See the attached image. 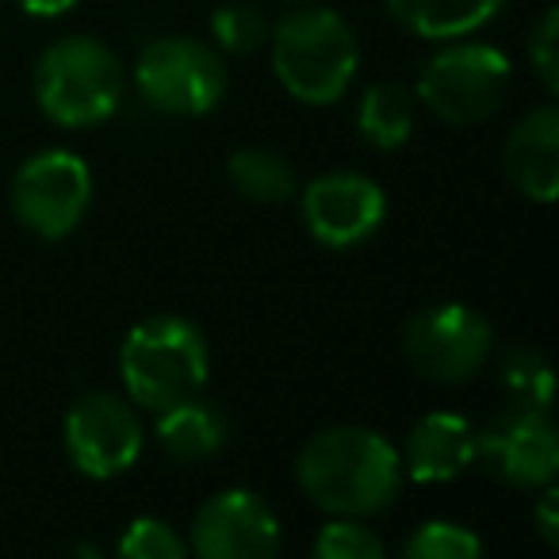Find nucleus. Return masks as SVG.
Segmentation results:
<instances>
[{
    "label": "nucleus",
    "instance_id": "13",
    "mask_svg": "<svg viewBox=\"0 0 559 559\" xmlns=\"http://www.w3.org/2000/svg\"><path fill=\"white\" fill-rule=\"evenodd\" d=\"M399 456H403V475L421 487L449 483L475 464V426L452 411H433L414 421Z\"/></svg>",
    "mask_w": 559,
    "mask_h": 559
},
{
    "label": "nucleus",
    "instance_id": "15",
    "mask_svg": "<svg viewBox=\"0 0 559 559\" xmlns=\"http://www.w3.org/2000/svg\"><path fill=\"white\" fill-rule=\"evenodd\" d=\"M154 437L177 464L211 460L226 444V418L215 403L192 395L154 414Z\"/></svg>",
    "mask_w": 559,
    "mask_h": 559
},
{
    "label": "nucleus",
    "instance_id": "8",
    "mask_svg": "<svg viewBox=\"0 0 559 559\" xmlns=\"http://www.w3.org/2000/svg\"><path fill=\"white\" fill-rule=\"evenodd\" d=\"M12 215L43 241L70 238L93 203V173L70 150H39L12 177Z\"/></svg>",
    "mask_w": 559,
    "mask_h": 559
},
{
    "label": "nucleus",
    "instance_id": "9",
    "mask_svg": "<svg viewBox=\"0 0 559 559\" xmlns=\"http://www.w3.org/2000/svg\"><path fill=\"white\" fill-rule=\"evenodd\" d=\"M139 406L111 391H88L66 414V452L85 479H116L142 456Z\"/></svg>",
    "mask_w": 559,
    "mask_h": 559
},
{
    "label": "nucleus",
    "instance_id": "18",
    "mask_svg": "<svg viewBox=\"0 0 559 559\" xmlns=\"http://www.w3.org/2000/svg\"><path fill=\"white\" fill-rule=\"evenodd\" d=\"M414 93L395 81H380L365 93L357 108V131L368 146L399 150L414 131Z\"/></svg>",
    "mask_w": 559,
    "mask_h": 559
},
{
    "label": "nucleus",
    "instance_id": "10",
    "mask_svg": "<svg viewBox=\"0 0 559 559\" xmlns=\"http://www.w3.org/2000/svg\"><path fill=\"white\" fill-rule=\"evenodd\" d=\"M475 464L513 490L548 487L559 472V433L551 414L521 406L495 414L487 426L475 429Z\"/></svg>",
    "mask_w": 559,
    "mask_h": 559
},
{
    "label": "nucleus",
    "instance_id": "16",
    "mask_svg": "<svg viewBox=\"0 0 559 559\" xmlns=\"http://www.w3.org/2000/svg\"><path fill=\"white\" fill-rule=\"evenodd\" d=\"M388 12L418 39H467L502 12L506 0H383Z\"/></svg>",
    "mask_w": 559,
    "mask_h": 559
},
{
    "label": "nucleus",
    "instance_id": "7",
    "mask_svg": "<svg viewBox=\"0 0 559 559\" xmlns=\"http://www.w3.org/2000/svg\"><path fill=\"white\" fill-rule=\"evenodd\" d=\"M403 357L421 380L460 388L495 357V330L467 304L421 307L403 330Z\"/></svg>",
    "mask_w": 559,
    "mask_h": 559
},
{
    "label": "nucleus",
    "instance_id": "21",
    "mask_svg": "<svg viewBox=\"0 0 559 559\" xmlns=\"http://www.w3.org/2000/svg\"><path fill=\"white\" fill-rule=\"evenodd\" d=\"M272 27L264 24V16L246 4V0H234V4H223V9L211 12V39H215L218 50H230V55H253L269 43Z\"/></svg>",
    "mask_w": 559,
    "mask_h": 559
},
{
    "label": "nucleus",
    "instance_id": "24",
    "mask_svg": "<svg viewBox=\"0 0 559 559\" xmlns=\"http://www.w3.org/2000/svg\"><path fill=\"white\" fill-rule=\"evenodd\" d=\"M528 62H533L540 85L551 96L559 93V12L544 9V16L536 20L533 35H528Z\"/></svg>",
    "mask_w": 559,
    "mask_h": 559
},
{
    "label": "nucleus",
    "instance_id": "27",
    "mask_svg": "<svg viewBox=\"0 0 559 559\" xmlns=\"http://www.w3.org/2000/svg\"><path fill=\"white\" fill-rule=\"evenodd\" d=\"M288 4H307V0H288Z\"/></svg>",
    "mask_w": 559,
    "mask_h": 559
},
{
    "label": "nucleus",
    "instance_id": "19",
    "mask_svg": "<svg viewBox=\"0 0 559 559\" xmlns=\"http://www.w3.org/2000/svg\"><path fill=\"white\" fill-rule=\"evenodd\" d=\"M498 383L510 406L521 411H540L551 414V399H556V380H551L548 360L528 345H513L498 360Z\"/></svg>",
    "mask_w": 559,
    "mask_h": 559
},
{
    "label": "nucleus",
    "instance_id": "11",
    "mask_svg": "<svg viewBox=\"0 0 559 559\" xmlns=\"http://www.w3.org/2000/svg\"><path fill=\"white\" fill-rule=\"evenodd\" d=\"M307 234L326 249L365 246L388 218V195L365 173H322L299 192Z\"/></svg>",
    "mask_w": 559,
    "mask_h": 559
},
{
    "label": "nucleus",
    "instance_id": "3",
    "mask_svg": "<svg viewBox=\"0 0 559 559\" xmlns=\"http://www.w3.org/2000/svg\"><path fill=\"white\" fill-rule=\"evenodd\" d=\"M127 93V73L116 50L93 35L50 43L35 62V100L55 127L88 131L108 123Z\"/></svg>",
    "mask_w": 559,
    "mask_h": 559
},
{
    "label": "nucleus",
    "instance_id": "22",
    "mask_svg": "<svg viewBox=\"0 0 559 559\" xmlns=\"http://www.w3.org/2000/svg\"><path fill=\"white\" fill-rule=\"evenodd\" d=\"M319 559H383V540L360 518H334L314 536Z\"/></svg>",
    "mask_w": 559,
    "mask_h": 559
},
{
    "label": "nucleus",
    "instance_id": "12",
    "mask_svg": "<svg viewBox=\"0 0 559 559\" xmlns=\"http://www.w3.org/2000/svg\"><path fill=\"white\" fill-rule=\"evenodd\" d=\"M280 518L253 490H218L195 510L188 548L203 559H269L280 551Z\"/></svg>",
    "mask_w": 559,
    "mask_h": 559
},
{
    "label": "nucleus",
    "instance_id": "14",
    "mask_svg": "<svg viewBox=\"0 0 559 559\" xmlns=\"http://www.w3.org/2000/svg\"><path fill=\"white\" fill-rule=\"evenodd\" d=\"M506 173L518 192L533 203H551L559 195V111L551 104L528 111L506 139Z\"/></svg>",
    "mask_w": 559,
    "mask_h": 559
},
{
    "label": "nucleus",
    "instance_id": "1",
    "mask_svg": "<svg viewBox=\"0 0 559 559\" xmlns=\"http://www.w3.org/2000/svg\"><path fill=\"white\" fill-rule=\"evenodd\" d=\"M296 483L330 518H372L399 498L403 456L380 429L330 426L299 449Z\"/></svg>",
    "mask_w": 559,
    "mask_h": 559
},
{
    "label": "nucleus",
    "instance_id": "5",
    "mask_svg": "<svg viewBox=\"0 0 559 559\" xmlns=\"http://www.w3.org/2000/svg\"><path fill=\"white\" fill-rule=\"evenodd\" d=\"M513 88V66L498 47L449 39L418 73L414 100L449 127L487 123Z\"/></svg>",
    "mask_w": 559,
    "mask_h": 559
},
{
    "label": "nucleus",
    "instance_id": "2",
    "mask_svg": "<svg viewBox=\"0 0 559 559\" xmlns=\"http://www.w3.org/2000/svg\"><path fill=\"white\" fill-rule=\"evenodd\" d=\"M272 73L284 93L311 108H330L360 70L353 27L330 9H296L269 32Z\"/></svg>",
    "mask_w": 559,
    "mask_h": 559
},
{
    "label": "nucleus",
    "instance_id": "20",
    "mask_svg": "<svg viewBox=\"0 0 559 559\" xmlns=\"http://www.w3.org/2000/svg\"><path fill=\"white\" fill-rule=\"evenodd\" d=\"M483 540L467 525L456 521H426L403 540V559H479Z\"/></svg>",
    "mask_w": 559,
    "mask_h": 559
},
{
    "label": "nucleus",
    "instance_id": "26",
    "mask_svg": "<svg viewBox=\"0 0 559 559\" xmlns=\"http://www.w3.org/2000/svg\"><path fill=\"white\" fill-rule=\"evenodd\" d=\"M20 9L27 16H39V20H55V16H66L70 9H78L81 0H16Z\"/></svg>",
    "mask_w": 559,
    "mask_h": 559
},
{
    "label": "nucleus",
    "instance_id": "25",
    "mask_svg": "<svg viewBox=\"0 0 559 559\" xmlns=\"http://www.w3.org/2000/svg\"><path fill=\"white\" fill-rule=\"evenodd\" d=\"M533 521H536V533L548 548H559V490L551 487H540V498L533 506Z\"/></svg>",
    "mask_w": 559,
    "mask_h": 559
},
{
    "label": "nucleus",
    "instance_id": "23",
    "mask_svg": "<svg viewBox=\"0 0 559 559\" xmlns=\"http://www.w3.org/2000/svg\"><path fill=\"white\" fill-rule=\"evenodd\" d=\"M123 559H180L188 556V540L162 518H134L119 536Z\"/></svg>",
    "mask_w": 559,
    "mask_h": 559
},
{
    "label": "nucleus",
    "instance_id": "4",
    "mask_svg": "<svg viewBox=\"0 0 559 559\" xmlns=\"http://www.w3.org/2000/svg\"><path fill=\"white\" fill-rule=\"evenodd\" d=\"M207 372V342L200 326L180 314H150L119 345V380L139 411L157 414L200 395Z\"/></svg>",
    "mask_w": 559,
    "mask_h": 559
},
{
    "label": "nucleus",
    "instance_id": "6",
    "mask_svg": "<svg viewBox=\"0 0 559 559\" xmlns=\"http://www.w3.org/2000/svg\"><path fill=\"white\" fill-rule=\"evenodd\" d=\"M134 88L162 116L200 119L223 100L226 70L215 47L188 35H165L139 55Z\"/></svg>",
    "mask_w": 559,
    "mask_h": 559
},
{
    "label": "nucleus",
    "instance_id": "17",
    "mask_svg": "<svg viewBox=\"0 0 559 559\" xmlns=\"http://www.w3.org/2000/svg\"><path fill=\"white\" fill-rule=\"evenodd\" d=\"M230 185L238 188L241 200L249 203H288L299 192L296 169L288 165V157L276 154L269 146H241L230 154Z\"/></svg>",
    "mask_w": 559,
    "mask_h": 559
}]
</instances>
